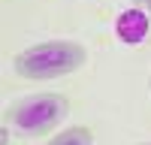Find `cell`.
Returning <instances> with one entry per match:
<instances>
[{
    "label": "cell",
    "mask_w": 151,
    "mask_h": 145,
    "mask_svg": "<svg viewBox=\"0 0 151 145\" xmlns=\"http://www.w3.org/2000/svg\"><path fill=\"white\" fill-rule=\"evenodd\" d=\"M88 60V52L82 42L73 39H48V42H36L30 48L15 55L12 70L27 82H45V79H60L76 72Z\"/></svg>",
    "instance_id": "cell-1"
},
{
    "label": "cell",
    "mask_w": 151,
    "mask_h": 145,
    "mask_svg": "<svg viewBox=\"0 0 151 145\" xmlns=\"http://www.w3.org/2000/svg\"><path fill=\"white\" fill-rule=\"evenodd\" d=\"M70 115V100L64 94H36V97H24L6 106V124L18 127L24 136H42V133L55 130L60 121Z\"/></svg>",
    "instance_id": "cell-2"
},
{
    "label": "cell",
    "mask_w": 151,
    "mask_h": 145,
    "mask_svg": "<svg viewBox=\"0 0 151 145\" xmlns=\"http://www.w3.org/2000/svg\"><path fill=\"white\" fill-rule=\"evenodd\" d=\"M148 15H145V9H127V12H121L118 21H115V33H118V39L121 42H127V45H139L145 36H148Z\"/></svg>",
    "instance_id": "cell-3"
},
{
    "label": "cell",
    "mask_w": 151,
    "mask_h": 145,
    "mask_svg": "<svg viewBox=\"0 0 151 145\" xmlns=\"http://www.w3.org/2000/svg\"><path fill=\"white\" fill-rule=\"evenodd\" d=\"M48 145H94V133L91 127H70L60 136H55Z\"/></svg>",
    "instance_id": "cell-4"
},
{
    "label": "cell",
    "mask_w": 151,
    "mask_h": 145,
    "mask_svg": "<svg viewBox=\"0 0 151 145\" xmlns=\"http://www.w3.org/2000/svg\"><path fill=\"white\" fill-rule=\"evenodd\" d=\"M136 6L145 9V12H151V0H136Z\"/></svg>",
    "instance_id": "cell-5"
},
{
    "label": "cell",
    "mask_w": 151,
    "mask_h": 145,
    "mask_svg": "<svg viewBox=\"0 0 151 145\" xmlns=\"http://www.w3.org/2000/svg\"><path fill=\"white\" fill-rule=\"evenodd\" d=\"M142 145H151V142H142Z\"/></svg>",
    "instance_id": "cell-6"
},
{
    "label": "cell",
    "mask_w": 151,
    "mask_h": 145,
    "mask_svg": "<svg viewBox=\"0 0 151 145\" xmlns=\"http://www.w3.org/2000/svg\"><path fill=\"white\" fill-rule=\"evenodd\" d=\"M148 88H151V82H148Z\"/></svg>",
    "instance_id": "cell-7"
}]
</instances>
